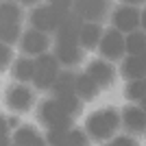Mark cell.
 I'll return each instance as SVG.
<instances>
[{"mask_svg":"<svg viewBox=\"0 0 146 146\" xmlns=\"http://www.w3.org/2000/svg\"><path fill=\"white\" fill-rule=\"evenodd\" d=\"M120 129V111L113 107H103V109L90 113L85 120V131L90 140L96 142H107L111 135L118 133Z\"/></svg>","mask_w":146,"mask_h":146,"instance_id":"1","label":"cell"},{"mask_svg":"<svg viewBox=\"0 0 146 146\" xmlns=\"http://www.w3.org/2000/svg\"><path fill=\"white\" fill-rule=\"evenodd\" d=\"M33 59H35V74H33L31 83L35 85L37 92H48L50 85H52V81H55V76H57V72L61 70L59 61L55 59V55L50 50L33 57Z\"/></svg>","mask_w":146,"mask_h":146,"instance_id":"2","label":"cell"},{"mask_svg":"<svg viewBox=\"0 0 146 146\" xmlns=\"http://www.w3.org/2000/svg\"><path fill=\"white\" fill-rule=\"evenodd\" d=\"M37 120L42 122L46 129H70L74 118H70L66 111L61 109L57 98H46L37 107Z\"/></svg>","mask_w":146,"mask_h":146,"instance_id":"3","label":"cell"},{"mask_svg":"<svg viewBox=\"0 0 146 146\" xmlns=\"http://www.w3.org/2000/svg\"><path fill=\"white\" fill-rule=\"evenodd\" d=\"M144 22H146V18L140 7L120 5L111 13V26L118 29L120 33H131L135 29H144Z\"/></svg>","mask_w":146,"mask_h":146,"instance_id":"4","label":"cell"},{"mask_svg":"<svg viewBox=\"0 0 146 146\" xmlns=\"http://www.w3.org/2000/svg\"><path fill=\"white\" fill-rule=\"evenodd\" d=\"M5 103L13 113H26L35 105V92L31 90L26 83L13 81V85H9L5 92Z\"/></svg>","mask_w":146,"mask_h":146,"instance_id":"5","label":"cell"},{"mask_svg":"<svg viewBox=\"0 0 146 146\" xmlns=\"http://www.w3.org/2000/svg\"><path fill=\"white\" fill-rule=\"evenodd\" d=\"M98 52L103 55L105 61H120L124 57V33L118 29H107L103 31V35L98 39Z\"/></svg>","mask_w":146,"mask_h":146,"instance_id":"6","label":"cell"},{"mask_svg":"<svg viewBox=\"0 0 146 146\" xmlns=\"http://www.w3.org/2000/svg\"><path fill=\"white\" fill-rule=\"evenodd\" d=\"M59 15L61 13L57 11L52 5H35L31 7V13H29V22H31V29H37L42 33H55L57 29V22H59Z\"/></svg>","mask_w":146,"mask_h":146,"instance_id":"7","label":"cell"},{"mask_svg":"<svg viewBox=\"0 0 146 146\" xmlns=\"http://www.w3.org/2000/svg\"><path fill=\"white\" fill-rule=\"evenodd\" d=\"M83 26V20L81 15L70 9V11H63L59 15V22H57L55 29V42H70V44H79V31Z\"/></svg>","mask_w":146,"mask_h":146,"instance_id":"8","label":"cell"},{"mask_svg":"<svg viewBox=\"0 0 146 146\" xmlns=\"http://www.w3.org/2000/svg\"><path fill=\"white\" fill-rule=\"evenodd\" d=\"M18 46H20V52L22 55H29V57H37L50 50V35L48 33H42L37 29H29L24 31L18 39Z\"/></svg>","mask_w":146,"mask_h":146,"instance_id":"9","label":"cell"},{"mask_svg":"<svg viewBox=\"0 0 146 146\" xmlns=\"http://www.w3.org/2000/svg\"><path fill=\"white\" fill-rule=\"evenodd\" d=\"M120 127L129 131V135H144L146 131V111L142 103H131L120 109Z\"/></svg>","mask_w":146,"mask_h":146,"instance_id":"10","label":"cell"},{"mask_svg":"<svg viewBox=\"0 0 146 146\" xmlns=\"http://www.w3.org/2000/svg\"><path fill=\"white\" fill-rule=\"evenodd\" d=\"M72 11L83 22H103L109 11V0H72Z\"/></svg>","mask_w":146,"mask_h":146,"instance_id":"11","label":"cell"},{"mask_svg":"<svg viewBox=\"0 0 146 146\" xmlns=\"http://www.w3.org/2000/svg\"><path fill=\"white\" fill-rule=\"evenodd\" d=\"M85 74L100 90H109L116 81V68L111 66V61H105V59H92L85 68Z\"/></svg>","mask_w":146,"mask_h":146,"instance_id":"12","label":"cell"},{"mask_svg":"<svg viewBox=\"0 0 146 146\" xmlns=\"http://www.w3.org/2000/svg\"><path fill=\"white\" fill-rule=\"evenodd\" d=\"M52 55L59 61L61 68H76L83 61V48L79 44H70V42H55L52 46Z\"/></svg>","mask_w":146,"mask_h":146,"instance_id":"13","label":"cell"},{"mask_svg":"<svg viewBox=\"0 0 146 146\" xmlns=\"http://www.w3.org/2000/svg\"><path fill=\"white\" fill-rule=\"evenodd\" d=\"M146 74V59L144 55H124L120 59V76L127 81L144 79Z\"/></svg>","mask_w":146,"mask_h":146,"instance_id":"14","label":"cell"},{"mask_svg":"<svg viewBox=\"0 0 146 146\" xmlns=\"http://www.w3.org/2000/svg\"><path fill=\"white\" fill-rule=\"evenodd\" d=\"M11 144H18V146H42L46 144L44 135L37 131L35 127L31 124H20L11 131Z\"/></svg>","mask_w":146,"mask_h":146,"instance_id":"15","label":"cell"},{"mask_svg":"<svg viewBox=\"0 0 146 146\" xmlns=\"http://www.w3.org/2000/svg\"><path fill=\"white\" fill-rule=\"evenodd\" d=\"M35 74V59L29 55H22L11 61V76L18 83H31Z\"/></svg>","mask_w":146,"mask_h":146,"instance_id":"16","label":"cell"},{"mask_svg":"<svg viewBox=\"0 0 146 146\" xmlns=\"http://www.w3.org/2000/svg\"><path fill=\"white\" fill-rule=\"evenodd\" d=\"M74 83H76V72L72 68H66V70H59L50 85V94L52 96H63V94H74Z\"/></svg>","mask_w":146,"mask_h":146,"instance_id":"17","label":"cell"},{"mask_svg":"<svg viewBox=\"0 0 146 146\" xmlns=\"http://www.w3.org/2000/svg\"><path fill=\"white\" fill-rule=\"evenodd\" d=\"M100 35H103L100 22H83V26L79 31V46L83 50H94L98 46Z\"/></svg>","mask_w":146,"mask_h":146,"instance_id":"18","label":"cell"},{"mask_svg":"<svg viewBox=\"0 0 146 146\" xmlns=\"http://www.w3.org/2000/svg\"><path fill=\"white\" fill-rule=\"evenodd\" d=\"M74 94L83 100V103H87V100H94V98L100 94V87L94 83V81L87 76L85 72L76 74V83H74Z\"/></svg>","mask_w":146,"mask_h":146,"instance_id":"19","label":"cell"},{"mask_svg":"<svg viewBox=\"0 0 146 146\" xmlns=\"http://www.w3.org/2000/svg\"><path fill=\"white\" fill-rule=\"evenodd\" d=\"M146 52V33L144 29H135L124 33V55H144Z\"/></svg>","mask_w":146,"mask_h":146,"instance_id":"20","label":"cell"},{"mask_svg":"<svg viewBox=\"0 0 146 146\" xmlns=\"http://www.w3.org/2000/svg\"><path fill=\"white\" fill-rule=\"evenodd\" d=\"M22 5L18 0H0V20L2 22H11V24H20L22 22Z\"/></svg>","mask_w":146,"mask_h":146,"instance_id":"21","label":"cell"},{"mask_svg":"<svg viewBox=\"0 0 146 146\" xmlns=\"http://www.w3.org/2000/svg\"><path fill=\"white\" fill-rule=\"evenodd\" d=\"M124 98H127L129 103H142L144 105V98H146V83H144V79L127 81V85H124Z\"/></svg>","mask_w":146,"mask_h":146,"instance_id":"22","label":"cell"},{"mask_svg":"<svg viewBox=\"0 0 146 146\" xmlns=\"http://www.w3.org/2000/svg\"><path fill=\"white\" fill-rule=\"evenodd\" d=\"M52 98H55V96H52ZM57 103L61 105V109L66 111L70 118L81 116V111H83V100H81L76 94H63V96H57Z\"/></svg>","mask_w":146,"mask_h":146,"instance_id":"23","label":"cell"},{"mask_svg":"<svg viewBox=\"0 0 146 146\" xmlns=\"http://www.w3.org/2000/svg\"><path fill=\"white\" fill-rule=\"evenodd\" d=\"M20 35H22L20 24H11V22H2L0 20V42L13 46V44H18Z\"/></svg>","mask_w":146,"mask_h":146,"instance_id":"24","label":"cell"},{"mask_svg":"<svg viewBox=\"0 0 146 146\" xmlns=\"http://www.w3.org/2000/svg\"><path fill=\"white\" fill-rule=\"evenodd\" d=\"M90 144V137L83 129H74L70 127L68 129V137H66V146H85Z\"/></svg>","mask_w":146,"mask_h":146,"instance_id":"25","label":"cell"},{"mask_svg":"<svg viewBox=\"0 0 146 146\" xmlns=\"http://www.w3.org/2000/svg\"><path fill=\"white\" fill-rule=\"evenodd\" d=\"M66 137H68V129H46V144L52 146H66Z\"/></svg>","mask_w":146,"mask_h":146,"instance_id":"26","label":"cell"},{"mask_svg":"<svg viewBox=\"0 0 146 146\" xmlns=\"http://www.w3.org/2000/svg\"><path fill=\"white\" fill-rule=\"evenodd\" d=\"M11 61H13V50L9 44L5 42H0V72H5L7 68L11 66Z\"/></svg>","mask_w":146,"mask_h":146,"instance_id":"27","label":"cell"},{"mask_svg":"<svg viewBox=\"0 0 146 146\" xmlns=\"http://www.w3.org/2000/svg\"><path fill=\"white\" fill-rule=\"evenodd\" d=\"M9 135H11V127H9V116L0 113V146H5V144H11Z\"/></svg>","mask_w":146,"mask_h":146,"instance_id":"28","label":"cell"},{"mask_svg":"<svg viewBox=\"0 0 146 146\" xmlns=\"http://www.w3.org/2000/svg\"><path fill=\"white\" fill-rule=\"evenodd\" d=\"M105 144H109V146H133L135 140H133V137H129V135H118L116 133V135H111Z\"/></svg>","mask_w":146,"mask_h":146,"instance_id":"29","label":"cell"},{"mask_svg":"<svg viewBox=\"0 0 146 146\" xmlns=\"http://www.w3.org/2000/svg\"><path fill=\"white\" fill-rule=\"evenodd\" d=\"M48 5H52L59 13H63L72 9V0H48Z\"/></svg>","mask_w":146,"mask_h":146,"instance_id":"30","label":"cell"},{"mask_svg":"<svg viewBox=\"0 0 146 146\" xmlns=\"http://www.w3.org/2000/svg\"><path fill=\"white\" fill-rule=\"evenodd\" d=\"M122 5H131V7H142L144 5V0H120Z\"/></svg>","mask_w":146,"mask_h":146,"instance_id":"31","label":"cell"},{"mask_svg":"<svg viewBox=\"0 0 146 146\" xmlns=\"http://www.w3.org/2000/svg\"><path fill=\"white\" fill-rule=\"evenodd\" d=\"M22 7H35V5H39V0H18Z\"/></svg>","mask_w":146,"mask_h":146,"instance_id":"32","label":"cell"},{"mask_svg":"<svg viewBox=\"0 0 146 146\" xmlns=\"http://www.w3.org/2000/svg\"><path fill=\"white\" fill-rule=\"evenodd\" d=\"M9 127H11V131H13L15 127H20V120L15 116H9Z\"/></svg>","mask_w":146,"mask_h":146,"instance_id":"33","label":"cell"}]
</instances>
